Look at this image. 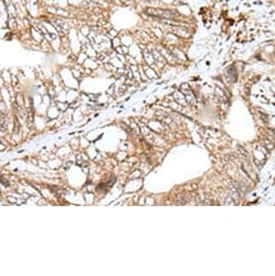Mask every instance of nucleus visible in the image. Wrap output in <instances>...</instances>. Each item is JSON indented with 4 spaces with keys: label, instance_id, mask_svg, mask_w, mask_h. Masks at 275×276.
<instances>
[{
    "label": "nucleus",
    "instance_id": "1",
    "mask_svg": "<svg viewBox=\"0 0 275 276\" xmlns=\"http://www.w3.org/2000/svg\"><path fill=\"white\" fill-rule=\"evenodd\" d=\"M148 14L153 16H160V18H172V16H176V14L169 10H156V9H148Z\"/></svg>",
    "mask_w": 275,
    "mask_h": 276
}]
</instances>
